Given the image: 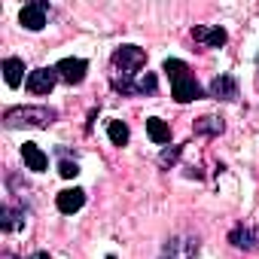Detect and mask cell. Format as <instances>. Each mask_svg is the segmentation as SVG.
Listing matches in <instances>:
<instances>
[{"label": "cell", "mask_w": 259, "mask_h": 259, "mask_svg": "<svg viewBox=\"0 0 259 259\" xmlns=\"http://www.w3.org/2000/svg\"><path fill=\"white\" fill-rule=\"evenodd\" d=\"M177 159H180V147H171V150H165V153L159 156V165H162V168H171Z\"/></svg>", "instance_id": "19"}, {"label": "cell", "mask_w": 259, "mask_h": 259, "mask_svg": "<svg viewBox=\"0 0 259 259\" xmlns=\"http://www.w3.org/2000/svg\"><path fill=\"white\" fill-rule=\"evenodd\" d=\"M156 85H159V82H156V73H141V76L135 79V95H147V92L153 95Z\"/></svg>", "instance_id": "18"}, {"label": "cell", "mask_w": 259, "mask_h": 259, "mask_svg": "<svg viewBox=\"0 0 259 259\" xmlns=\"http://www.w3.org/2000/svg\"><path fill=\"white\" fill-rule=\"evenodd\" d=\"M79 174V168H76V162H61V177H76Z\"/></svg>", "instance_id": "20"}, {"label": "cell", "mask_w": 259, "mask_h": 259, "mask_svg": "<svg viewBox=\"0 0 259 259\" xmlns=\"http://www.w3.org/2000/svg\"><path fill=\"white\" fill-rule=\"evenodd\" d=\"M147 64V52L135 43H125L113 52V73H125V76H135L141 67Z\"/></svg>", "instance_id": "3"}, {"label": "cell", "mask_w": 259, "mask_h": 259, "mask_svg": "<svg viewBox=\"0 0 259 259\" xmlns=\"http://www.w3.org/2000/svg\"><path fill=\"white\" fill-rule=\"evenodd\" d=\"M229 244L238 247V250H253V247L259 244V232L250 229V226H244V223H238V226L229 232Z\"/></svg>", "instance_id": "9"}, {"label": "cell", "mask_w": 259, "mask_h": 259, "mask_svg": "<svg viewBox=\"0 0 259 259\" xmlns=\"http://www.w3.org/2000/svg\"><path fill=\"white\" fill-rule=\"evenodd\" d=\"M58 119L52 107H10L4 113V122L10 128H46Z\"/></svg>", "instance_id": "2"}, {"label": "cell", "mask_w": 259, "mask_h": 259, "mask_svg": "<svg viewBox=\"0 0 259 259\" xmlns=\"http://www.w3.org/2000/svg\"><path fill=\"white\" fill-rule=\"evenodd\" d=\"M58 79H61V76H58L55 67H37V70L28 73V92H34V95H49Z\"/></svg>", "instance_id": "6"}, {"label": "cell", "mask_w": 259, "mask_h": 259, "mask_svg": "<svg viewBox=\"0 0 259 259\" xmlns=\"http://www.w3.org/2000/svg\"><path fill=\"white\" fill-rule=\"evenodd\" d=\"M223 119H217V116H201L198 122H195V135H223Z\"/></svg>", "instance_id": "15"}, {"label": "cell", "mask_w": 259, "mask_h": 259, "mask_svg": "<svg viewBox=\"0 0 259 259\" xmlns=\"http://www.w3.org/2000/svg\"><path fill=\"white\" fill-rule=\"evenodd\" d=\"M22 223H25V210H16V207H4V210H0V226H4L7 232H16Z\"/></svg>", "instance_id": "16"}, {"label": "cell", "mask_w": 259, "mask_h": 259, "mask_svg": "<svg viewBox=\"0 0 259 259\" xmlns=\"http://www.w3.org/2000/svg\"><path fill=\"white\" fill-rule=\"evenodd\" d=\"M107 135H110V141L116 147H125L128 144V125L119 122V119H113V122H107Z\"/></svg>", "instance_id": "17"}, {"label": "cell", "mask_w": 259, "mask_h": 259, "mask_svg": "<svg viewBox=\"0 0 259 259\" xmlns=\"http://www.w3.org/2000/svg\"><path fill=\"white\" fill-rule=\"evenodd\" d=\"M147 135H150L156 144H168V141H171V128H168L162 119L153 116V119H147Z\"/></svg>", "instance_id": "14"}, {"label": "cell", "mask_w": 259, "mask_h": 259, "mask_svg": "<svg viewBox=\"0 0 259 259\" xmlns=\"http://www.w3.org/2000/svg\"><path fill=\"white\" fill-rule=\"evenodd\" d=\"M210 98H217V101H235V98H238V82H235V76L220 73V76L210 82Z\"/></svg>", "instance_id": "10"}, {"label": "cell", "mask_w": 259, "mask_h": 259, "mask_svg": "<svg viewBox=\"0 0 259 259\" xmlns=\"http://www.w3.org/2000/svg\"><path fill=\"white\" fill-rule=\"evenodd\" d=\"M165 73L171 79V95L177 104H189V101H198L201 98V85L195 82V76L189 73L186 61L180 58H168L165 61Z\"/></svg>", "instance_id": "1"}, {"label": "cell", "mask_w": 259, "mask_h": 259, "mask_svg": "<svg viewBox=\"0 0 259 259\" xmlns=\"http://www.w3.org/2000/svg\"><path fill=\"white\" fill-rule=\"evenodd\" d=\"M22 159H25V165H28L31 171H46V165H49L46 153H43L37 144H25V147H22Z\"/></svg>", "instance_id": "13"}, {"label": "cell", "mask_w": 259, "mask_h": 259, "mask_svg": "<svg viewBox=\"0 0 259 259\" xmlns=\"http://www.w3.org/2000/svg\"><path fill=\"white\" fill-rule=\"evenodd\" d=\"M82 204H85V192H82V189H64V192H58V198H55V207H58L61 213H76Z\"/></svg>", "instance_id": "11"}, {"label": "cell", "mask_w": 259, "mask_h": 259, "mask_svg": "<svg viewBox=\"0 0 259 259\" xmlns=\"http://www.w3.org/2000/svg\"><path fill=\"white\" fill-rule=\"evenodd\" d=\"M25 76V61L22 58H4V79L10 89H19Z\"/></svg>", "instance_id": "12"}, {"label": "cell", "mask_w": 259, "mask_h": 259, "mask_svg": "<svg viewBox=\"0 0 259 259\" xmlns=\"http://www.w3.org/2000/svg\"><path fill=\"white\" fill-rule=\"evenodd\" d=\"M192 40H195L201 49H220V46H226L229 34H226L220 25H195V28H192Z\"/></svg>", "instance_id": "5"}, {"label": "cell", "mask_w": 259, "mask_h": 259, "mask_svg": "<svg viewBox=\"0 0 259 259\" xmlns=\"http://www.w3.org/2000/svg\"><path fill=\"white\" fill-rule=\"evenodd\" d=\"M55 70H58V76H61L64 82L76 85V82H82V79H85V70H89V64H85L82 58H61V61L55 64Z\"/></svg>", "instance_id": "8"}, {"label": "cell", "mask_w": 259, "mask_h": 259, "mask_svg": "<svg viewBox=\"0 0 259 259\" xmlns=\"http://www.w3.org/2000/svg\"><path fill=\"white\" fill-rule=\"evenodd\" d=\"M46 16H49V4L43 0H34V4H25L22 13H19V22L28 28V31H40L46 25Z\"/></svg>", "instance_id": "7"}, {"label": "cell", "mask_w": 259, "mask_h": 259, "mask_svg": "<svg viewBox=\"0 0 259 259\" xmlns=\"http://www.w3.org/2000/svg\"><path fill=\"white\" fill-rule=\"evenodd\" d=\"M198 253V241L189 238V235H174L168 238V244L162 247V256L159 259H195Z\"/></svg>", "instance_id": "4"}]
</instances>
